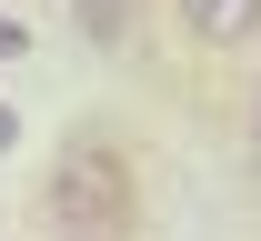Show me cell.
I'll list each match as a JSON object with an SVG mask.
<instances>
[{
  "label": "cell",
  "mask_w": 261,
  "mask_h": 241,
  "mask_svg": "<svg viewBox=\"0 0 261 241\" xmlns=\"http://www.w3.org/2000/svg\"><path fill=\"white\" fill-rule=\"evenodd\" d=\"M50 221H61L70 241H91V231H121L130 221V161L111 151V141H70L61 161H50Z\"/></svg>",
  "instance_id": "cell-1"
},
{
  "label": "cell",
  "mask_w": 261,
  "mask_h": 241,
  "mask_svg": "<svg viewBox=\"0 0 261 241\" xmlns=\"http://www.w3.org/2000/svg\"><path fill=\"white\" fill-rule=\"evenodd\" d=\"M181 31L211 40V50H231V40L261 31V0H181Z\"/></svg>",
  "instance_id": "cell-2"
},
{
  "label": "cell",
  "mask_w": 261,
  "mask_h": 241,
  "mask_svg": "<svg viewBox=\"0 0 261 241\" xmlns=\"http://www.w3.org/2000/svg\"><path fill=\"white\" fill-rule=\"evenodd\" d=\"M70 31L91 40V50H121L130 40V0H70Z\"/></svg>",
  "instance_id": "cell-3"
},
{
  "label": "cell",
  "mask_w": 261,
  "mask_h": 241,
  "mask_svg": "<svg viewBox=\"0 0 261 241\" xmlns=\"http://www.w3.org/2000/svg\"><path fill=\"white\" fill-rule=\"evenodd\" d=\"M20 40H31V31H20V20H0V61H10V50H20Z\"/></svg>",
  "instance_id": "cell-4"
},
{
  "label": "cell",
  "mask_w": 261,
  "mask_h": 241,
  "mask_svg": "<svg viewBox=\"0 0 261 241\" xmlns=\"http://www.w3.org/2000/svg\"><path fill=\"white\" fill-rule=\"evenodd\" d=\"M251 131H261V111H251Z\"/></svg>",
  "instance_id": "cell-6"
},
{
  "label": "cell",
  "mask_w": 261,
  "mask_h": 241,
  "mask_svg": "<svg viewBox=\"0 0 261 241\" xmlns=\"http://www.w3.org/2000/svg\"><path fill=\"white\" fill-rule=\"evenodd\" d=\"M10 141H20V121H10V101H0V151H10Z\"/></svg>",
  "instance_id": "cell-5"
}]
</instances>
